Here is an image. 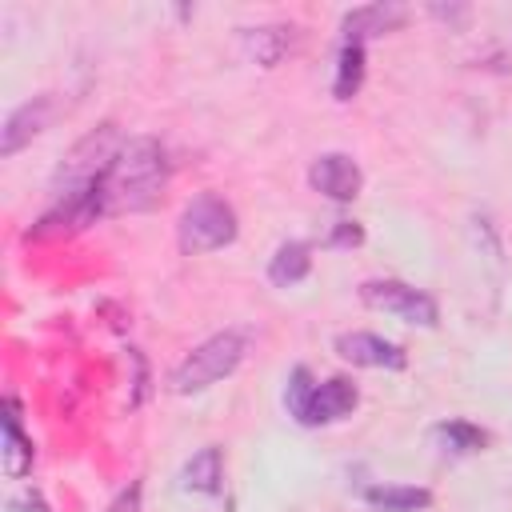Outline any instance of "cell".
Instances as JSON below:
<instances>
[{"label":"cell","mask_w":512,"mask_h":512,"mask_svg":"<svg viewBox=\"0 0 512 512\" xmlns=\"http://www.w3.org/2000/svg\"><path fill=\"white\" fill-rule=\"evenodd\" d=\"M168 184V152L152 136H132L116 152L112 168L100 176V208L104 216L148 212Z\"/></svg>","instance_id":"1"},{"label":"cell","mask_w":512,"mask_h":512,"mask_svg":"<svg viewBox=\"0 0 512 512\" xmlns=\"http://www.w3.org/2000/svg\"><path fill=\"white\" fill-rule=\"evenodd\" d=\"M120 148H124V136H120L116 124H100L88 136H80L64 152V160L56 164V172H52V200H68V196L88 192L112 168V160H116Z\"/></svg>","instance_id":"2"},{"label":"cell","mask_w":512,"mask_h":512,"mask_svg":"<svg viewBox=\"0 0 512 512\" xmlns=\"http://www.w3.org/2000/svg\"><path fill=\"white\" fill-rule=\"evenodd\" d=\"M244 352H248V336H244V332H232V328H228V332L208 336L204 344H196V348L176 364V372H172V392L188 396V392H204V388L220 384L224 376H232V372L240 368Z\"/></svg>","instance_id":"3"},{"label":"cell","mask_w":512,"mask_h":512,"mask_svg":"<svg viewBox=\"0 0 512 512\" xmlns=\"http://www.w3.org/2000/svg\"><path fill=\"white\" fill-rule=\"evenodd\" d=\"M176 232H180V248L184 252H216V248L236 240L240 224H236V212H232L228 200H220L216 192H204L180 212V228Z\"/></svg>","instance_id":"4"},{"label":"cell","mask_w":512,"mask_h":512,"mask_svg":"<svg viewBox=\"0 0 512 512\" xmlns=\"http://www.w3.org/2000/svg\"><path fill=\"white\" fill-rule=\"evenodd\" d=\"M360 300L368 308H380V312H392L400 316L404 324H420V328H436L440 312H436V300L404 280H364L360 284Z\"/></svg>","instance_id":"5"},{"label":"cell","mask_w":512,"mask_h":512,"mask_svg":"<svg viewBox=\"0 0 512 512\" xmlns=\"http://www.w3.org/2000/svg\"><path fill=\"white\" fill-rule=\"evenodd\" d=\"M360 404V392H356V384L352 380H344V376H332V380H324V384H312L308 388V396H304V404L292 412L300 424H308V428H316V424H332V420H344V416H352V408Z\"/></svg>","instance_id":"6"},{"label":"cell","mask_w":512,"mask_h":512,"mask_svg":"<svg viewBox=\"0 0 512 512\" xmlns=\"http://www.w3.org/2000/svg\"><path fill=\"white\" fill-rule=\"evenodd\" d=\"M308 184H312L320 196H328V200H336V204H348V200L360 196L364 172H360V164H356L352 156L328 152V156H320V160L308 168Z\"/></svg>","instance_id":"7"},{"label":"cell","mask_w":512,"mask_h":512,"mask_svg":"<svg viewBox=\"0 0 512 512\" xmlns=\"http://www.w3.org/2000/svg\"><path fill=\"white\" fill-rule=\"evenodd\" d=\"M336 352L356 364V368H388V372H400L408 364V352L376 332H340L336 336Z\"/></svg>","instance_id":"8"},{"label":"cell","mask_w":512,"mask_h":512,"mask_svg":"<svg viewBox=\"0 0 512 512\" xmlns=\"http://www.w3.org/2000/svg\"><path fill=\"white\" fill-rule=\"evenodd\" d=\"M48 120H52V96H32L20 108H12L0 128V156L12 160L20 148H28L48 128Z\"/></svg>","instance_id":"9"},{"label":"cell","mask_w":512,"mask_h":512,"mask_svg":"<svg viewBox=\"0 0 512 512\" xmlns=\"http://www.w3.org/2000/svg\"><path fill=\"white\" fill-rule=\"evenodd\" d=\"M404 20H408L404 4H364V8H352L344 16V36H348V44H364L372 36L396 32Z\"/></svg>","instance_id":"10"},{"label":"cell","mask_w":512,"mask_h":512,"mask_svg":"<svg viewBox=\"0 0 512 512\" xmlns=\"http://www.w3.org/2000/svg\"><path fill=\"white\" fill-rule=\"evenodd\" d=\"M244 44H248V56L264 68H276L292 44H296V24H268V28H248L244 32Z\"/></svg>","instance_id":"11"},{"label":"cell","mask_w":512,"mask_h":512,"mask_svg":"<svg viewBox=\"0 0 512 512\" xmlns=\"http://www.w3.org/2000/svg\"><path fill=\"white\" fill-rule=\"evenodd\" d=\"M32 440L24 436L20 428V404L16 400H4V472L16 480L32 468Z\"/></svg>","instance_id":"12"},{"label":"cell","mask_w":512,"mask_h":512,"mask_svg":"<svg viewBox=\"0 0 512 512\" xmlns=\"http://www.w3.org/2000/svg\"><path fill=\"white\" fill-rule=\"evenodd\" d=\"M220 480H224V452H220L216 444L200 448V452L184 464V472H180V484H184L188 492H204V496L220 492Z\"/></svg>","instance_id":"13"},{"label":"cell","mask_w":512,"mask_h":512,"mask_svg":"<svg viewBox=\"0 0 512 512\" xmlns=\"http://www.w3.org/2000/svg\"><path fill=\"white\" fill-rule=\"evenodd\" d=\"M364 500L376 512H420L432 504V492L416 488V484H372V488H364Z\"/></svg>","instance_id":"14"},{"label":"cell","mask_w":512,"mask_h":512,"mask_svg":"<svg viewBox=\"0 0 512 512\" xmlns=\"http://www.w3.org/2000/svg\"><path fill=\"white\" fill-rule=\"evenodd\" d=\"M308 268H312V248H308L304 240H288V244H280L276 256L268 260V280H272L276 288H292V284H300V280L308 276Z\"/></svg>","instance_id":"15"},{"label":"cell","mask_w":512,"mask_h":512,"mask_svg":"<svg viewBox=\"0 0 512 512\" xmlns=\"http://www.w3.org/2000/svg\"><path fill=\"white\" fill-rule=\"evenodd\" d=\"M360 84H364V44H348L344 40L340 60H336V84H332V92H336V100H352L360 92Z\"/></svg>","instance_id":"16"},{"label":"cell","mask_w":512,"mask_h":512,"mask_svg":"<svg viewBox=\"0 0 512 512\" xmlns=\"http://www.w3.org/2000/svg\"><path fill=\"white\" fill-rule=\"evenodd\" d=\"M436 436H440L452 452H476V448H484V444H488V436H484L480 428L464 424V420H448V424H440V428H436Z\"/></svg>","instance_id":"17"},{"label":"cell","mask_w":512,"mask_h":512,"mask_svg":"<svg viewBox=\"0 0 512 512\" xmlns=\"http://www.w3.org/2000/svg\"><path fill=\"white\" fill-rule=\"evenodd\" d=\"M108 512H144V484L140 480H132L112 504H108Z\"/></svg>","instance_id":"18"},{"label":"cell","mask_w":512,"mask_h":512,"mask_svg":"<svg viewBox=\"0 0 512 512\" xmlns=\"http://www.w3.org/2000/svg\"><path fill=\"white\" fill-rule=\"evenodd\" d=\"M360 240H364V232H360V224H352V220H340V224L332 228V236H328L332 248H356Z\"/></svg>","instance_id":"19"}]
</instances>
